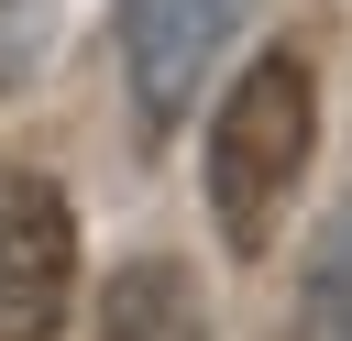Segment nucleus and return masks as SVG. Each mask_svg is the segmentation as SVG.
<instances>
[{"mask_svg":"<svg viewBox=\"0 0 352 341\" xmlns=\"http://www.w3.org/2000/svg\"><path fill=\"white\" fill-rule=\"evenodd\" d=\"M308 143H319V77H308V55L275 44V55H253L231 77V99L209 121V220H220L231 253L275 242V220H286V198L308 176Z\"/></svg>","mask_w":352,"mask_h":341,"instance_id":"1","label":"nucleus"},{"mask_svg":"<svg viewBox=\"0 0 352 341\" xmlns=\"http://www.w3.org/2000/svg\"><path fill=\"white\" fill-rule=\"evenodd\" d=\"M77 308V209L55 176L0 165V341H55Z\"/></svg>","mask_w":352,"mask_h":341,"instance_id":"2","label":"nucleus"},{"mask_svg":"<svg viewBox=\"0 0 352 341\" xmlns=\"http://www.w3.org/2000/svg\"><path fill=\"white\" fill-rule=\"evenodd\" d=\"M253 0H121V66H132V110L143 132H176L187 99L209 88V55L242 33Z\"/></svg>","mask_w":352,"mask_h":341,"instance_id":"3","label":"nucleus"},{"mask_svg":"<svg viewBox=\"0 0 352 341\" xmlns=\"http://www.w3.org/2000/svg\"><path fill=\"white\" fill-rule=\"evenodd\" d=\"M99 341H209L187 264H165V253L121 264V275H110V297H99Z\"/></svg>","mask_w":352,"mask_h":341,"instance_id":"4","label":"nucleus"},{"mask_svg":"<svg viewBox=\"0 0 352 341\" xmlns=\"http://www.w3.org/2000/svg\"><path fill=\"white\" fill-rule=\"evenodd\" d=\"M308 330L319 341H352V209L319 231V253H308Z\"/></svg>","mask_w":352,"mask_h":341,"instance_id":"5","label":"nucleus"}]
</instances>
